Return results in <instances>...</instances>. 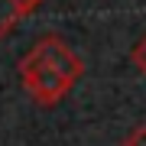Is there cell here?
<instances>
[{
  "label": "cell",
  "instance_id": "obj_1",
  "mask_svg": "<svg viewBox=\"0 0 146 146\" xmlns=\"http://www.w3.org/2000/svg\"><path fill=\"white\" fill-rule=\"evenodd\" d=\"M20 84L23 91L36 101L39 107H55L68 98V91L75 88V81H68L62 72L49 65H39V62H29V58H20Z\"/></svg>",
  "mask_w": 146,
  "mask_h": 146
},
{
  "label": "cell",
  "instance_id": "obj_2",
  "mask_svg": "<svg viewBox=\"0 0 146 146\" xmlns=\"http://www.w3.org/2000/svg\"><path fill=\"white\" fill-rule=\"evenodd\" d=\"M23 58L55 68V72H62L65 78H68V81H75V84H78V81H81V75H84V62L75 55V49L68 46L62 36H55V33H49V36H42L39 42H33V49H29Z\"/></svg>",
  "mask_w": 146,
  "mask_h": 146
},
{
  "label": "cell",
  "instance_id": "obj_3",
  "mask_svg": "<svg viewBox=\"0 0 146 146\" xmlns=\"http://www.w3.org/2000/svg\"><path fill=\"white\" fill-rule=\"evenodd\" d=\"M16 26H20V20L13 13V0H0V39L10 36Z\"/></svg>",
  "mask_w": 146,
  "mask_h": 146
},
{
  "label": "cell",
  "instance_id": "obj_4",
  "mask_svg": "<svg viewBox=\"0 0 146 146\" xmlns=\"http://www.w3.org/2000/svg\"><path fill=\"white\" fill-rule=\"evenodd\" d=\"M130 65H133L136 72H140L143 78H146V36H143V39H140V42H136V46L130 49Z\"/></svg>",
  "mask_w": 146,
  "mask_h": 146
},
{
  "label": "cell",
  "instance_id": "obj_5",
  "mask_svg": "<svg viewBox=\"0 0 146 146\" xmlns=\"http://www.w3.org/2000/svg\"><path fill=\"white\" fill-rule=\"evenodd\" d=\"M123 146H146V123H136L133 130L123 136Z\"/></svg>",
  "mask_w": 146,
  "mask_h": 146
}]
</instances>
